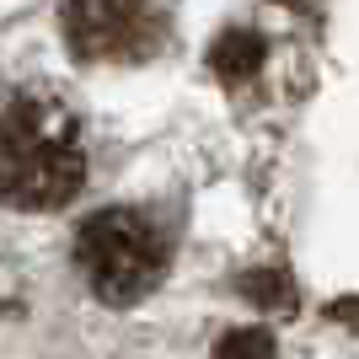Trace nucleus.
<instances>
[{
  "mask_svg": "<svg viewBox=\"0 0 359 359\" xmlns=\"http://www.w3.org/2000/svg\"><path fill=\"white\" fill-rule=\"evenodd\" d=\"M91 172L86 118L48 81L0 86V204L6 210H65Z\"/></svg>",
  "mask_w": 359,
  "mask_h": 359,
  "instance_id": "1",
  "label": "nucleus"
},
{
  "mask_svg": "<svg viewBox=\"0 0 359 359\" xmlns=\"http://www.w3.org/2000/svg\"><path fill=\"white\" fill-rule=\"evenodd\" d=\"M75 269L107 306H135L166 279V231L145 210H97L75 231Z\"/></svg>",
  "mask_w": 359,
  "mask_h": 359,
  "instance_id": "2",
  "label": "nucleus"
},
{
  "mask_svg": "<svg viewBox=\"0 0 359 359\" xmlns=\"http://www.w3.org/2000/svg\"><path fill=\"white\" fill-rule=\"evenodd\" d=\"M60 32L75 60L129 65L161 48V6L156 0H65Z\"/></svg>",
  "mask_w": 359,
  "mask_h": 359,
  "instance_id": "3",
  "label": "nucleus"
},
{
  "mask_svg": "<svg viewBox=\"0 0 359 359\" xmlns=\"http://www.w3.org/2000/svg\"><path fill=\"white\" fill-rule=\"evenodd\" d=\"M263 32H252V27H225L220 38H215V48H210V70L220 75V81H252L257 70H263Z\"/></svg>",
  "mask_w": 359,
  "mask_h": 359,
  "instance_id": "4",
  "label": "nucleus"
},
{
  "mask_svg": "<svg viewBox=\"0 0 359 359\" xmlns=\"http://www.w3.org/2000/svg\"><path fill=\"white\" fill-rule=\"evenodd\" d=\"M215 359H279V344L263 327H231L215 344Z\"/></svg>",
  "mask_w": 359,
  "mask_h": 359,
  "instance_id": "5",
  "label": "nucleus"
},
{
  "mask_svg": "<svg viewBox=\"0 0 359 359\" xmlns=\"http://www.w3.org/2000/svg\"><path fill=\"white\" fill-rule=\"evenodd\" d=\"M241 290H247V300H257V306H290V273L285 269H252L241 273Z\"/></svg>",
  "mask_w": 359,
  "mask_h": 359,
  "instance_id": "6",
  "label": "nucleus"
},
{
  "mask_svg": "<svg viewBox=\"0 0 359 359\" xmlns=\"http://www.w3.org/2000/svg\"><path fill=\"white\" fill-rule=\"evenodd\" d=\"M332 316H338V322H354V327H359V300H338V306H332Z\"/></svg>",
  "mask_w": 359,
  "mask_h": 359,
  "instance_id": "7",
  "label": "nucleus"
}]
</instances>
